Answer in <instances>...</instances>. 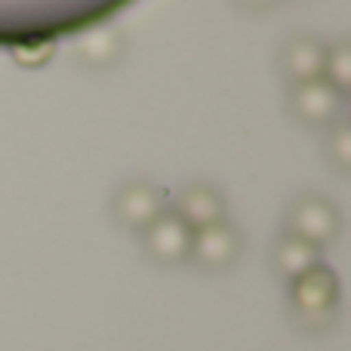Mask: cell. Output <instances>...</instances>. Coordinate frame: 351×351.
I'll return each instance as SVG.
<instances>
[{
  "label": "cell",
  "mask_w": 351,
  "mask_h": 351,
  "mask_svg": "<svg viewBox=\"0 0 351 351\" xmlns=\"http://www.w3.org/2000/svg\"><path fill=\"white\" fill-rule=\"evenodd\" d=\"M287 228H290L293 237L321 250L324 243H333L336 234H339V210H336L333 200L317 197V194H305V197H299L290 206Z\"/></svg>",
  "instance_id": "obj_1"
},
{
  "label": "cell",
  "mask_w": 351,
  "mask_h": 351,
  "mask_svg": "<svg viewBox=\"0 0 351 351\" xmlns=\"http://www.w3.org/2000/svg\"><path fill=\"white\" fill-rule=\"evenodd\" d=\"M167 191L152 182H130L121 188V194L114 197V216L121 225L133 231H145L154 219L164 213Z\"/></svg>",
  "instance_id": "obj_2"
},
{
  "label": "cell",
  "mask_w": 351,
  "mask_h": 351,
  "mask_svg": "<svg viewBox=\"0 0 351 351\" xmlns=\"http://www.w3.org/2000/svg\"><path fill=\"white\" fill-rule=\"evenodd\" d=\"M339 302V278L330 265L317 262L299 278H293V305L302 315H324Z\"/></svg>",
  "instance_id": "obj_3"
},
{
  "label": "cell",
  "mask_w": 351,
  "mask_h": 351,
  "mask_svg": "<svg viewBox=\"0 0 351 351\" xmlns=\"http://www.w3.org/2000/svg\"><path fill=\"white\" fill-rule=\"evenodd\" d=\"M145 250L148 256H154L158 262H182L191 256V241L194 231L182 222L176 213H160L145 231Z\"/></svg>",
  "instance_id": "obj_4"
},
{
  "label": "cell",
  "mask_w": 351,
  "mask_h": 351,
  "mask_svg": "<svg viewBox=\"0 0 351 351\" xmlns=\"http://www.w3.org/2000/svg\"><path fill=\"white\" fill-rule=\"evenodd\" d=\"M241 253V234L234 225L228 222H216L210 228L194 231L191 241V256L206 268H225L237 259Z\"/></svg>",
  "instance_id": "obj_5"
},
{
  "label": "cell",
  "mask_w": 351,
  "mask_h": 351,
  "mask_svg": "<svg viewBox=\"0 0 351 351\" xmlns=\"http://www.w3.org/2000/svg\"><path fill=\"white\" fill-rule=\"evenodd\" d=\"M173 213L191 231H200V228H210V225H216V222H225V200L216 188L191 185L179 194V206H176Z\"/></svg>",
  "instance_id": "obj_6"
},
{
  "label": "cell",
  "mask_w": 351,
  "mask_h": 351,
  "mask_svg": "<svg viewBox=\"0 0 351 351\" xmlns=\"http://www.w3.org/2000/svg\"><path fill=\"white\" fill-rule=\"evenodd\" d=\"M293 111H296L302 121L308 123H330L342 108V96L327 84V80H308V84H299L293 90L290 99Z\"/></svg>",
  "instance_id": "obj_7"
},
{
  "label": "cell",
  "mask_w": 351,
  "mask_h": 351,
  "mask_svg": "<svg viewBox=\"0 0 351 351\" xmlns=\"http://www.w3.org/2000/svg\"><path fill=\"white\" fill-rule=\"evenodd\" d=\"M324 62H327V47L321 40L311 37H296L287 43L284 56H280V68L290 80L308 84V80H321L324 77Z\"/></svg>",
  "instance_id": "obj_8"
},
{
  "label": "cell",
  "mask_w": 351,
  "mask_h": 351,
  "mask_svg": "<svg viewBox=\"0 0 351 351\" xmlns=\"http://www.w3.org/2000/svg\"><path fill=\"white\" fill-rule=\"evenodd\" d=\"M317 262H321V250L299 241V237H293V234H287L284 241L278 243V250H274V268H278L280 274H287L290 280L299 278L302 271H308Z\"/></svg>",
  "instance_id": "obj_9"
},
{
  "label": "cell",
  "mask_w": 351,
  "mask_h": 351,
  "mask_svg": "<svg viewBox=\"0 0 351 351\" xmlns=\"http://www.w3.org/2000/svg\"><path fill=\"white\" fill-rule=\"evenodd\" d=\"M324 74L327 84L333 86L339 96H346L351 86V47L346 40L336 43L333 49H327V62H324Z\"/></svg>",
  "instance_id": "obj_10"
},
{
  "label": "cell",
  "mask_w": 351,
  "mask_h": 351,
  "mask_svg": "<svg viewBox=\"0 0 351 351\" xmlns=\"http://www.w3.org/2000/svg\"><path fill=\"white\" fill-rule=\"evenodd\" d=\"M56 56V40H34V43H12V59L22 68H43Z\"/></svg>",
  "instance_id": "obj_11"
},
{
  "label": "cell",
  "mask_w": 351,
  "mask_h": 351,
  "mask_svg": "<svg viewBox=\"0 0 351 351\" xmlns=\"http://www.w3.org/2000/svg\"><path fill=\"white\" fill-rule=\"evenodd\" d=\"M330 154L336 158V164H339L342 170L351 164V127H348L346 121L336 127L333 139H330Z\"/></svg>",
  "instance_id": "obj_12"
}]
</instances>
